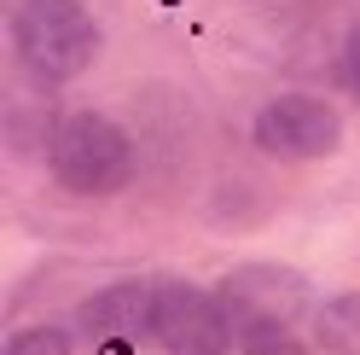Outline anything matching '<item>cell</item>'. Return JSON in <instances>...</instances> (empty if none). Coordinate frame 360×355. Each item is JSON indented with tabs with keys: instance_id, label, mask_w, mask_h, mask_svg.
I'll use <instances>...</instances> for the list:
<instances>
[{
	"instance_id": "cell-1",
	"label": "cell",
	"mask_w": 360,
	"mask_h": 355,
	"mask_svg": "<svg viewBox=\"0 0 360 355\" xmlns=\"http://www.w3.org/2000/svg\"><path fill=\"white\" fill-rule=\"evenodd\" d=\"M12 53L35 87L76 82L99 58V24L82 0H18L12 6Z\"/></svg>"
},
{
	"instance_id": "cell-2",
	"label": "cell",
	"mask_w": 360,
	"mask_h": 355,
	"mask_svg": "<svg viewBox=\"0 0 360 355\" xmlns=\"http://www.w3.org/2000/svg\"><path fill=\"white\" fill-rule=\"evenodd\" d=\"M221 309L233 320L238 344H267V338H290L302 320H314V285L308 274H297L290 262H238L221 274L215 285Z\"/></svg>"
},
{
	"instance_id": "cell-3",
	"label": "cell",
	"mask_w": 360,
	"mask_h": 355,
	"mask_svg": "<svg viewBox=\"0 0 360 355\" xmlns=\"http://www.w3.org/2000/svg\"><path fill=\"white\" fill-rule=\"evenodd\" d=\"M47 169L76 198H110L134 181V140L122 123L99 117V111H70L47 146Z\"/></svg>"
},
{
	"instance_id": "cell-4",
	"label": "cell",
	"mask_w": 360,
	"mask_h": 355,
	"mask_svg": "<svg viewBox=\"0 0 360 355\" xmlns=\"http://www.w3.org/2000/svg\"><path fill=\"white\" fill-rule=\"evenodd\" d=\"M151 344L169 355H233V320L215 292L192 280H151Z\"/></svg>"
},
{
	"instance_id": "cell-5",
	"label": "cell",
	"mask_w": 360,
	"mask_h": 355,
	"mask_svg": "<svg viewBox=\"0 0 360 355\" xmlns=\"http://www.w3.org/2000/svg\"><path fill=\"white\" fill-rule=\"evenodd\" d=\"M250 140L279 163H320L343 146V117L320 94H274L250 117Z\"/></svg>"
},
{
	"instance_id": "cell-6",
	"label": "cell",
	"mask_w": 360,
	"mask_h": 355,
	"mask_svg": "<svg viewBox=\"0 0 360 355\" xmlns=\"http://www.w3.org/2000/svg\"><path fill=\"white\" fill-rule=\"evenodd\" d=\"M87 344H134L151 338V280H117L76 309Z\"/></svg>"
},
{
	"instance_id": "cell-7",
	"label": "cell",
	"mask_w": 360,
	"mask_h": 355,
	"mask_svg": "<svg viewBox=\"0 0 360 355\" xmlns=\"http://www.w3.org/2000/svg\"><path fill=\"white\" fill-rule=\"evenodd\" d=\"M314 344L326 355H360V292H337L314 309Z\"/></svg>"
},
{
	"instance_id": "cell-8",
	"label": "cell",
	"mask_w": 360,
	"mask_h": 355,
	"mask_svg": "<svg viewBox=\"0 0 360 355\" xmlns=\"http://www.w3.org/2000/svg\"><path fill=\"white\" fill-rule=\"evenodd\" d=\"M0 355H70V332L64 326H24L6 338Z\"/></svg>"
},
{
	"instance_id": "cell-9",
	"label": "cell",
	"mask_w": 360,
	"mask_h": 355,
	"mask_svg": "<svg viewBox=\"0 0 360 355\" xmlns=\"http://www.w3.org/2000/svg\"><path fill=\"white\" fill-rule=\"evenodd\" d=\"M343 82L360 94V24H349V35H343Z\"/></svg>"
},
{
	"instance_id": "cell-10",
	"label": "cell",
	"mask_w": 360,
	"mask_h": 355,
	"mask_svg": "<svg viewBox=\"0 0 360 355\" xmlns=\"http://www.w3.org/2000/svg\"><path fill=\"white\" fill-rule=\"evenodd\" d=\"M244 355H308L297 338H267V344H244Z\"/></svg>"
}]
</instances>
